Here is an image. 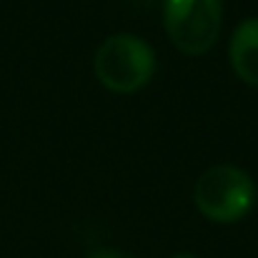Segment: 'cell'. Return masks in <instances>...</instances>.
<instances>
[{
    "label": "cell",
    "mask_w": 258,
    "mask_h": 258,
    "mask_svg": "<svg viewBox=\"0 0 258 258\" xmlns=\"http://www.w3.org/2000/svg\"><path fill=\"white\" fill-rule=\"evenodd\" d=\"M95 78L113 93H136L151 83L156 73L153 48L131 33H118L105 38L93 58Z\"/></svg>",
    "instance_id": "1"
},
{
    "label": "cell",
    "mask_w": 258,
    "mask_h": 258,
    "mask_svg": "<svg viewBox=\"0 0 258 258\" xmlns=\"http://www.w3.org/2000/svg\"><path fill=\"white\" fill-rule=\"evenodd\" d=\"M196 208L213 223H236L248 216L256 203L253 178L243 168L218 163L203 171L193 188Z\"/></svg>",
    "instance_id": "2"
},
{
    "label": "cell",
    "mask_w": 258,
    "mask_h": 258,
    "mask_svg": "<svg viewBox=\"0 0 258 258\" xmlns=\"http://www.w3.org/2000/svg\"><path fill=\"white\" fill-rule=\"evenodd\" d=\"M163 25L180 53L203 55L221 33V0H166Z\"/></svg>",
    "instance_id": "3"
},
{
    "label": "cell",
    "mask_w": 258,
    "mask_h": 258,
    "mask_svg": "<svg viewBox=\"0 0 258 258\" xmlns=\"http://www.w3.org/2000/svg\"><path fill=\"white\" fill-rule=\"evenodd\" d=\"M231 66L246 86L258 88V18L243 20L231 38Z\"/></svg>",
    "instance_id": "4"
},
{
    "label": "cell",
    "mask_w": 258,
    "mask_h": 258,
    "mask_svg": "<svg viewBox=\"0 0 258 258\" xmlns=\"http://www.w3.org/2000/svg\"><path fill=\"white\" fill-rule=\"evenodd\" d=\"M88 258H136V256H131V253H125V251H115V248H98V251H93Z\"/></svg>",
    "instance_id": "5"
},
{
    "label": "cell",
    "mask_w": 258,
    "mask_h": 258,
    "mask_svg": "<svg viewBox=\"0 0 258 258\" xmlns=\"http://www.w3.org/2000/svg\"><path fill=\"white\" fill-rule=\"evenodd\" d=\"M171 258H196L193 253H175V256H171Z\"/></svg>",
    "instance_id": "6"
}]
</instances>
